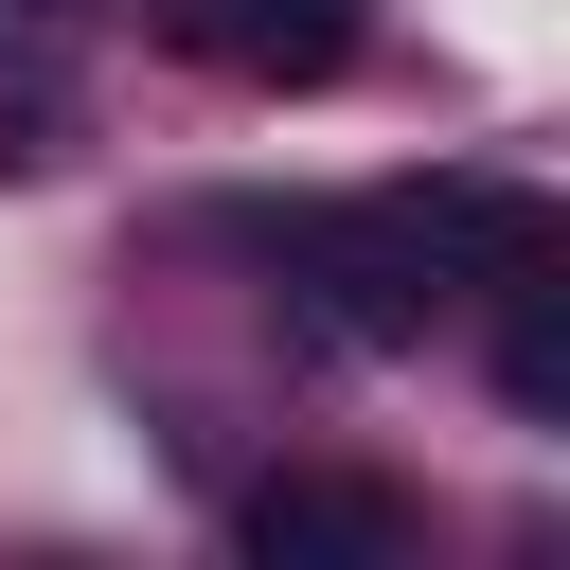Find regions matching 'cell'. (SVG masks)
<instances>
[{
  "instance_id": "cell-1",
  "label": "cell",
  "mask_w": 570,
  "mask_h": 570,
  "mask_svg": "<svg viewBox=\"0 0 570 570\" xmlns=\"http://www.w3.org/2000/svg\"><path fill=\"white\" fill-rule=\"evenodd\" d=\"M232 249H267L285 285H303V321L321 338H356V356H410L463 285H445V249H428V214L410 196H303V214H232Z\"/></svg>"
},
{
  "instance_id": "cell-2",
  "label": "cell",
  "mask_w": 570,
  "mask_h": 570,
  "mask_svg": "<svg viewBox=\"0 0 570 570\" xmlns=\"http://www.w3.org/2000/svg\"><path fill=\"white\" fill-rule=\"evenodd\" d=\"M232 534H249L267 570H392L428 517H410V481H374V463H285V481L232 499Z\"/></svg>"
},
{
  "instance_id": "cell-3",
  "label": "cell",
  "mask_w": 570,
  "mask_h": 570,
  "mask_svg": "<svg viewBox=\"0 0 570 570\" xmlns=\"http://www.w3.org/2000/svg\"><path fill=\"white\" fill-rule=\"evenodd\" d=\"M160 36L232 89H338L374 53V0H160Z\"/></svg>"
},
{
  "instance_id": "cell-4",
  "label": "cell",
  "mask_w": 570,
  "mask_h": 570,
  "mask_svg": "<svg viewBox=\"0 0 570 570\" xmlns=\"http://www.w3.org/2000/svg\"><path fill=\"white\" fill-rule=\"evenodd\" d=\"M499 303V410H570V267H517V285H481Z\"/></svg>"
}]
</instances>
